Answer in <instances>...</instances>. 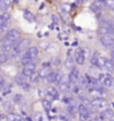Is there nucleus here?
Wrapping results in <instances>:
<instances>
[{"label": "nucleus", "mask_w": 114, "mask_h": 121, "mask_svg": "<svg viewBox=\"0 0 114 121\" xmlns=\"http://www.w3.org/2000/svg\"><path fill=\"white\" fill-rule=\"evenodd\" d=\"M86 60V55H85L83 48H77L74 54V62H77L78 65H83Z\"/></svg>", "instance_id": "obj_6"}, {"label": "nucleus", "mask_w": 114, "mask_h": 121, "mask_svg": "<svg viewBox=\"0 0 114 121\" xmlns=\"http://www.w3.org/2000/svg\"><path fill=\"white\" fill-rule=\"evenodd\" d=\"M105 62H106V58L105 56H102L101 54H99V56H98V60H97V67H105Z\"/></svg>", "instance_id": "obj_24"}, {"label": "nucleus", "mask_w": 114, "mask_h": 121, "mask_svg": "<svg viewBox=\"0 0 114 121\" xmlns=\"http://www.w3.org/2000/svg\"><path fill=\"white\" fill-rule=\"evenodd\" d=\"M20 86H22V89L23 90H26V91H28L31 89V83L28 82V81H27V82H24L23 83V85H20Z\"/></svg>", "instance_id": "obj_33"}, {"label": "nucleus", "mask_w": 114, "mask_h": 121, "mask_svg": "<svg viewBox=\"0 0 114 121\" xmlns=\"http://www.w3.org/2000/svg\"><path fill=\"white\" fill-rule=\"evenodd\" d=\"M9 22V15L7 12H1L0 13V32L4 31L7 28V24Z\"/></svg>", "instance_id": "obj_12"}, {"label": "nucleus", "mask_w": 114, "mask_h": 121, "mask_svg": "<svg viewBox=\"0 0 114 121\" xmlns=\"http://www.w3.org/2000/svg\"><path fill=\"white\" fill-rule=\"evenodd\" d=\"M11 58H9V54L8 52H0V65H5V63H8Z\"/></svg>", "instance_id": "obj_17"}, {"label": "nucleus", "mask_w": 114, "mask_h": 121, "mask_svg": "<svg viewBox=\"0 0 114 121\" xmlns=\"http://www.w3.org/2000/svg\"><path fill=\"white\" fill-rule=\"evenodd\" d=\"M103 69H106L109 73H113V60H110V59H106L105 62V67Z\"/></svg>", "instance_id": "obj_25"}, {"label": "nucleus", "mask_w": 114, "mask_h": 121, "mask_svg": "<svg viewBox=\"0 0 114 121\" xmlns=\"http://www.w3.org/2000/svg\"><path fill=\"white\" fill-rule=\"evenodd\" d=\"M58 118H59V120H67V117H66V116H59Z\"/></svg>", "instance_id": "obj_36"}, {"label": "nucleus", "mask_w": 114, "mask_h": 121, "mask_svg": "<svg viewBox=\"0 0 114 121\" xmlns=\"http://www.w3.org/2000/svg\"><path fill=\"white\" fill-rule=\"evenodd\" d=\"M114 117V112L111 108H105L102 109L101 114L98 116V120H110V118H113Z\"/></svg>", "instance_id": "obj_11"}, {"label": "nucleus", "mask_w": 114, "mask_h": 121, "mask_svg": "<svg viewBox=\"0 0 114 121\" xmlns=\"http://www.w3.org/2000/svg\"><path fill=\"white\" fill-rule=\"evenodd\" d=\"M16 43H18V40H8V39H3V40H1V47H0V50H1L3 52H9L13 47H15V46H16Z\"/></svg>", "instance_id": "obj_5"}, {"label": "nucleus", "mask_w": 114, "mask_h": 121, "mask_svg": "<svg viewBox=\"0 0 114 121\" xmlns=\"http://www.w3.org/2000/svg\"><path fill=\"white\" fill-rule=\"evenodd\" d=\"M98 56H99V54H98V52H94V54H93L91 55V65L93 66H97V60H98Z\"/></svg>", "instance_id": "obj_31"}, {"label": "nucleus", "mask_w": 114, "mask_h": 121, "mask_svg": "<svg viewBox=\"0 0 114 121\" xmlns=\"http://www.w3.org/2000/svg\"><path fill=\"white\" fill-rule=\"evenodd\" d=\"M39 73H36V71H34V73L31 74V75H28V82L30 83H38L39 82Z\"/></svg>", "instance_id": "obj_18"}, {"label": "nucleus", "mask_w": 114, "mask_h": 121, "mask_svg": "<svg viewBox=\"0 0 114 121\" xmlns=\"http://www.w3.org/2000/svg\"><path fill=\"white\" fill-rule=\"evenodd\" d=\"M71 71H70V74H69V83L70 85H73V83H78V81H79V70L78 69H75V67H73V69H70Z\"/></svg>", "instance_id": "obj_10"}, {"label": "nucleus", "mask_w": 114, "mask_h": 121, "mask_svg": "<svg viewBox=\"0 0 114 121\" xmlns=\"http://www.w3.org/2000/svg\"><path fill=\"white\" fill-rule=\"evenodd\" d=\"M105 5H106V8L114 11V0H105Z\"/></svg>", "instance_id": "obj_30"}, {"label": "nucleus", "mask_w": 114, "mask_h": 121, "mask_svg": "<svg viewBox=\"0 0 114 121\" xmlns=\"http://www.w3.org/2000/svg\"><path fill=\"white\" fill-rule=\"evenodd\" d=\"M38 54H39V48L32 46V47H27L24 51L20 54V63L22 65H26L28 62H32L38 58Z\"/></svg>", "instance_id": "obj_1"}, {"label": "nucleus", "mask_w": 114, "mask_h": 121, "mask_svg": "<svg viewBox=\"0 0 114 121\" xmlns=\"http://www.w3.org/2000/svg\"><path fill=\"white\" fill-rule=\"evenodd\" d=\"M97 79L105 87H114V77L110 74H99Z\"/></svg>", "instance_id": "obj_2"}, {"label": "nucleus", "mask_w": 114, "mask_h": 121, "mask_svg": "<svg viewBox=\"0 0 114 121\" xmlns=\"http://www.w3.org/2000/svg\"><path fill=\"white\" fill-rule=\"evenodd\" d=\"M31 120H42V116H40V113H35V116L31 117Z\"/></svg>", "instance_id": "obj_35"}, {"label": "nucleus", "mask_w": 114, "mask_h": 121, "mask_svg": "<svg viewBox=\"0 0 114 121\" xmlns=\"http://www.w3.org/2000/svg\"><path fill=\"white\" fill-rule=\"evenodd\" d=\"M7 85V81H5L4 77H0V91L4 89V86Z\"/></svg>", "instance_id": "obj_32"}, {"label": "nucleus", "mask_w": 114, "mask_h": 121, "mask_svg": "<svg viewBox=\"0 0 114 121\" xmlns=\"http://www.w3.org/2000/svg\"><path fill=\"white\" fill-rule=\"evenodd\" d=\"M13 106H15V104L12 101H4L3 102V109L5 110V113H11L13 110Z\"/></svg>", "instance_id": "obj_15"}, {"label": "nucleus", "mask_w": 114, "mask_h": 121, "mask_svg": "<svg viewBox=\"0 0 114 121\" xmlns=\"http://www.w3.org/2000/svg\"><path fill=\"white\" fill-rule=\"evenodd\" d=\"M51 71V69H50V66H43L42 69H40V71H39V77L40 78H46L48 75V73Z\"/></svg>", "instance_id": "obj_20"}, {"label": "nucleus", "mask_w": 114, "mask_h": 121, "mask_svg": "<svg viewBox=\"0 0 114 121\" xmlns=\"http://www.w3.org/2000/svg\"><path fill=\"white\" fill-rule=\"evenodd\" d=\"M113 71H114V59H113Z\"/></svg>", "instance_id": "obj_38"}, {"label": "nucleus", "mask_w": 114, "mask_h": 121, "mask_svg": "<svg viewBox=\"0 0 114 121\" xmlns=\"http://www.w3.org/2000/svg\"><path fill=\"white\" fill-rule=\"evenodd\" d=\"M22 101H23V95L22 94H15L13 95V104H22Z\"/></svg>", "instance_id": "obj_28"}, {"label": "nucleus", "mask_w": 114, "mask_h": 121, "mask_svg": "<svg viewBox=\"0 0 114 121\" xmlns=\"http://www.w3.org/2000/svg\"><path fill=\"white\" fill-rule=\"evenodd\" d=\"M34 71H36V65H35L34 60H32V62H28V63H26V65H23V71L22 73L24 74V75L28 77V75H31Z\"/></svg>", "instance_id": "obj_9"}, {"label": "nucleus", "mask_w": 114, "mask_h": 121, "mask_svg": "<svg viewBox=\"0 0 114 121\" xmlns=\"http://www.w3.org/2000/svg\"><path fill=\"white\" fill-rule=\"evenodd\" d=\"M42 105H43V108H44V110H46V112H50V110H51V101H48L47 98L43 99Z\"/></svg>", "instance_id": "obj_26"}, {"label": "nucleus", "mask_w": 114, "mask_h": 121, "mask_svg": "<svg viewBox=\"0 0 114 121\" xmlns=\"http://www.w3.org/2000/svg\"><path fill=\"white\" fill-rule=\"evenodd\" d=\"M3 39H8V40H19L20 39V32L18 30H15V28H11L5 32L4 38Z\"/></svg>", "instance_id": "obj_8"}, {"label": "nucleus", "mask_w": 114, "mask_h": 121, "mask_svg": "<svg viewBox=\"0 0 114 121\" xmlns=\"http://www.w3.org/2000/svg\"><path fill=\"white\" fill-rule=\"evenodd\" d=\"M82 86H91V83H90V75H82V77H79V81Z\"/></svg>", "instance_id": "obj_16"}, {"label": "nucleus", "mask_w": 114, "mask_h": 121, "mask_svg": "<svg viewBox=\"0 0 114 121\" xmlns=\"http://www.w3.org/2000/svg\"><path fill=\"white\" fill-rule=\"evenodd\" d=\"M90 105H91L93 108L98 109V110H102V109L107 108V101L103 99V98H95V99H93L91 102H90Z\"/></svg>", "instance_id": "obj_7"}, {"label": "nucleus", "mask_w": 114, "mask_h": 121, "mask_svg": "<svg viewBox=\"0 0 114 121\" xmlns=\"http://www.w3.org/2000/svg\"><path fill=\"white\" fill-rule=\"evenodd\" d=\"M78 112H79V118L81 120H89L90 116H91V112H90V108H89L86 104H81L78 106Z\"/></svg>", "instance_id": "obj_3"}, {"label": "nucleus", "mask_w": 114, "mask_h": 121, "mask_svg": "<svg viewBox=\"0 0 114 121\" xmlns=\"http://www.w3.org/2000/svg\"><path fill=\"white\" fill-rule=\"evenodd\" d=\"M65 65H66L67 69H73V67H74V58H73L70 54L67 55V59H66V62H65Z\"/></svg>", "instance_id": "obj_22"}, {"label": "nucleus", "mask_w": 114, "mask_h": 121, "mask_svg": "<svg viewBox=\"0 0 114 121\" xmlns=\"http://www.w3.org/2000/svg\"><path fill=\"white\" fill-rule=\"evenodd\" d=\"M101 43L107 48H111L114 47V35H110V34H105V35H101Z\"/></svg>", "instance_id": "obj_4"}, {"label": "nucleus", "mask_w": 114, "mask_h": 121, "mask_svg": "<svg viewBox=\"0 0 114 121\" xmlns=\"http://www.w3.org/2000/svg\"><path fill=\"white\" fill-rule=\"evenodd\" d=\"M94 5H95L98 9H103L106 8V5H105V1H102V0H98V1H95L94 3Z\"/></svg>", "instance_id": "obj_29"}, {"label": "nucleus", "mask_w": 114, "mask_h": 121, "mask_svg": "<svg viewBox=\"0 0 114 121\" xmlns=\"http://www.w3.org/2000/svg\"><path fill=\"white\" fill-rule=\"evenodd\" d=\"M23 16H24V19H26L27 22H35V16H34V13H31L30 11H24Z\"/></svg>", "instance_id": "obj_23"}, {"label": "nucleus", "mask_w": 114, "mask_h": 121, "mask_svg": "<svg viewBox=\"0 0 114 121\" xmlns=\"http://www.w3.org/2000/svg\"><path fill=\"white\" fill-rule=\"evenodd\" d=\"M51 65H54V66H59L61 65V59L58 58V56H55L53 60H51Z\"/></svg>", "instance_id": "obj_34"}, {"label": "nucleus", "mask_w": 114, "mask_h": 121, "mask_svg": "<svg viewBox=\"0 0 114 121\" xmlns=\"http://www.w3.org/2000/svg\"><path fill=\"white\" fill-rule=\"evenodd\" d=\"M46 94H48V95H51L54 99H57V98H59V90H58L57 87H53V86H50L47 89V91H46Z\"/></svg>", "instance_id": "obj_14"}, {"label": "nucleus", "mask_w": 114, "mask_h": 121, "mask_svg": "<svg viewBox=\"0 0 114 121\" xmlns=\"http://www.w3.org/2000/svg\"><path fill=\"white\" fill-rule=\"evenodd\" d=\"M27 81H28V77H27V75H24L23 73H19V74H16V75H15V82L18 83L19 86H20V85H23L24 82H27Z\"/></svg>", "instance_id": "obj_13"}, {"label": "nucleus", "mask_w": 114, "mask_h": 121, "mask_svg": "<svg viewBox=\"0 0 114 121\" xmlns=\"http://www.w3.org/2000/svg\"><path fill=\"white\" fill-rule=\"evenodd\" d=\"M55 79H57V71H50L48 75L46 77L47 83H55Z\"/></svg>", "instance_id": "obj_19"}, {"label": "nucleus", "mask_w": 114, "mask_h": 121, "mask_svg": "<svg viewBox=\"0 0 114 121\" xmlns=\"http://www.w3.org/2000/svg\"><path fill=\"white\" fill-rule=\"evenodd\" d=\"M111 48H113V50H111V58L114 59V47H111Z\"/></svg>", "instance_id": "obj_37"}, {"label": "nucleus", "mask_w": 114, "mask_h": 121, "mask_svg": "<svg viewBox=\"0 0 114 121\" xmlns=\"http://www.w3.org/2000/svg\"><path fill=\"white\" fill-rule=\"evenodd\" d=\"M9 8V0H0V11L5 12Z\"/></svg>", "instance_id": "obj_21"}, {"label": "nucleus", "mask_w": 114, "mask_h": 121, "mask_svg": "<svg viewBox=\"0 0 114 121\" xmlns=\"http://www.w3.org/2000/svg\"><path fill=\"white\" fill-rule=\"evenodd\" d=\"M1 91H3V95H4V97L5 95H9L11 94V91H12V86H11V85H5L4 89H3Z\"/></svg>", "instance_id": "obj_27"}]
</instances>
